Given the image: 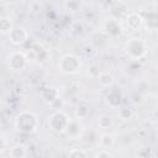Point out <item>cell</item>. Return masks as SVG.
Returning a JSON list of instances; mask_svg holds the SVG:
<instances>
[{
	"label": "cell",
	"instance_id": "5b68a950",
	"mask_svg": "<svg viewBox=\"0 0 158 158\" xmlns=\"http://www.w3.org/2000/svg\"><path fill=\"white\" fill-rule=\"evenodd\" d=\"M127 52L130 53V56L135 58L141 57L144 53V43L138 40H132L127 44Z\"/></svg>",
	"mask_w": 158,
	"mask_h": 158
},
{
	"label": "cell",
	"instance_id": "52a82bcc",
	"mask_svg": "<svg viewBox=\"0 0 158 158\" xmlns=\"http://www.w3.org/2000/svg\"><path fill=\"white\" fill-rule=\"evenodd\" d=\"M41 96H42L43 101H46V102H48V104H52L56 99L59 98V96H58V91H57V89L53 88V86H48V88L43 89L42 93H41Z\"/></svg>",
	"mask_w": 158,
	"mask_h": 158
},
{
	"label": "cell",
	"instance_id": "8fae6325",
	"mask_svg": "<svg viewBox=\"0 0 158 158\" xmlns=\"http://www.w3.org/2000/svg\"><path fill=\"white\" fill-rule=\"evenodd\" d=\"M11 23L7 19H0V32L1 33H9L11 31Z\"/></svg>",
	"mask_w": 158,
	"mask_h": 158
},
{
	"label": "cell",
	"instance_id": "5bb4252c",
	"mask_svg": "<svg viewBox=\"0 0 158 158\" xmlns=\"http://www.w3.org/2000/svg\"><path fill=\"white\" fill-rule=\"evenodd\" d=\"M11 156L12 157H25L26 156V149L22 146H17L11 149Z\"/></svg>",
	"mask_w": 158,
	"mask_h": 158
},
{
	"label": "cell",
	"instance_id": "ba28073f",
	"mask_svg": "<svg viewBox=\"0 0 158 158\" xmlns=\"http://www.w3.org/2000/svg\"><path fill=\"white\" fill-rule=\"evenodd\" d=\"M98 77H99V83L101 85H104V86H109V85H111L114 83V77L111 74H109V73H101Z\"/></svg>",
	"mask_w": 158,
	"mask_h": 158
},
{
	"label": "cell",
	"instance_id": "6da1fadb",
	"mask_svg": "<svg viewBox=\"0 0 158 158\" xmlns=\"http://www.w3.org/2000/svg\"><path fill=\"white\" fill-rule=\"evenodd\" d=\"M16 126L22 132H33L37 127V117L32 112H21L16 118Z\"/></svg>",
	"mask_w": 158,
	"mask_h": 158
},
{
	"label": "cell",
	"instance_id": "8992f818",
	"mask_svg": "<svg viewBox=\"0 0 158 158\" xmlns=\"http://www.w3.org/2000/svg\"><path fill=\"white\" fill-rule=\"evenodd\" d=\"M10 41L14 44H21L27 40V32L23 28H12L10 32Z\"/></svg>",
	"mask_w": 158,
	"mask_h": 158
},
{
	"label": "cell",
	"instance_id": "2e32d148",
	"mask_svg": "<svg viewBox=\"0 0 158 158\" xmlns=\"http://www.w3.org/2000/svg\"><path fill=\"white\" fill-rule=\"evenodd\" d=\"M69 156L70 157H86V153L80 149H73L69 152Z\"/></svg>",
	"mask_w": 158,
	"mask_h": 158
},
{
	"label": "cell",
	"instance_id": "e0dca14e",
	"mask_svg": "<svg viewBox=\"0 0 158 158\" xmlns=\"http://www.w3.org/2000/svg\"><path fill=\"white\" fill-rule=\"evenodd\" d=\"M98 157H111V154L109 152H101V153H98Z\"/></svg>",
	"mask_w": 158,
	"mask_h": 158
},
{
	"label": "cell",
	"instance_id": "9a60e30c",
	"mask_svg": "<svg viewBox=\"0 0 158 158\" xmlns=\"http://www.w3.org/2000/svg\"><path fill=\"white\" fill-rule=\"evenodd\" d=\"M118 115H120V117L122 118V120H130L131 117H132V111L130 110V109H121L120 111H118Z\"/></svg>",
	"mask_w": 158,
	"mask_h": 158
},
{
	"label": "cell",
	"instance_id": "ac0fdd59",
	"mask_svg": "<svg viewBox=\"0 0 158 158\" xmlns=\"http://www.w3.org/2000/svg\"><path fill=\"white\" fill-rule=\"evenodd\" d=\"M4 146H5V143H4V141L0 138V151H2V149H4Z\"/></svg>",
	"mask_w": 158,
	"mask_h": 158
},
{
	"label": "cell",
	"instance_id": "277c9868",
	"mask_svg": "<svg viewBox=\"0 0 158 158\" xmlns=\"http://www.w3.org/2000/svg\"><path fill=\"white\" fill-rule=\"evenodd\" d=\"M9 65L14 70H21L26 65V57L22 53H19V52L12 53L9 57Z\"/></svg>",
	"mask_w": 158,
	"mask_h": 158
},
{
	"label": "cell",
	"instance_id": "9c48e42d",
	"mask_svg": "<svg viewBox=\"0 0 158 158\" xmlns=\"http://www.w3.org/2000/svg\"><path fill=\"white\" fill-rule=\"evenodd\" d=\"M127 25L131 28H137L141 25V17L138 15H136V14H131L127 17Z\"/></svg>",
	"mask_w": 158,
	"mask_h": 158
},
{
	"label": "cell",
	"instance_id": "7a4b0ae2",
	"mask_svg": "<svg viewBox=\"0 0 158 158\" xmlns=\"http://www.w3.org/2000/svg\"><path fill=\"white\" fill-rule=\"evenodd\" d=\"M68 123H69L68 117L60 111L53 114L48 120V127L52 131H56V132H62V131L67 130Z\"/></svg>",
	"mask_w": 158,
	"mask_h": 158
},
{
	"label": "cell",
	"instance_id": "30bf717a",
	"mask_svg": "<svg viewBox=\"0 0 158 158\" xmlns=\"http://www.w3.org/2000/svg\"><path fill=\"white\" fill-rule=\"evenodd\" d=\"M98 123H99V126H100L101 128L106 130V128L111 127V125H112V118H111L109 115H102V116L99 117Z\"/></svg>",
	"mask_w": 158,
	"mask_h": 158
},
{
	"label": "cell",
	"instance_id": "d6986e66",
	"mask_svg": "<svg viewBox=\"0 0 158 158\" xmlns=\"http://www.w3.org/2000/svg\"><path fill=\"white\" fill-rule=\"evenodd\" d=\"M69 1H78V0H69Z\"/></svg>",
	"mask_w": 158,
	"mask_h": 158
},
{
	"label": "cell",
	"instance_id": "7c38bea8",
	"mask_svg": "<svg viewBox=\"0 0 158 158\" xmlns=\"http://www.w3.org/2000/svg\"><path fill=\"white\" fill-rule=\"evenodd\" d=\"M100 142H101V144L105 147V149L107 148H111V146L114 144V139H112V137L110 136V135H102L101 136V138H100Z\"/></svg>",
	"mask_w": 158,
	"mask_h": 158
},
{
	"label": "cell",
	"instance_id": "4fadbf2b",
	"mask_svg": "<svg viewBox=\"0 0 158 158\" xmlns=\"http://www.w3.org/2000/svg\"><path fill=\"white\" fill-rule=\"evenodd\" d=\"M106 28H107V31L110 32V33H112V35H117V32L115 31V30H121L120 28V26H118V23L115 21V20H110L107 23H106Z\"/></svg>",
	"mask_w": 158,
	"mask_h": 158
},
{
	"label": "cell",
	"instance_id": "3957f363",
	"mask_svg": "<svg viewBox=\"0 0 158 158\" xmlns=\"http://www.w3.org/2000/svg\"><path fill=\"white\" fill-rule=\"evenodd\" d=\"M79 67H80L79 59L75 56H72V54H68V56L63 57L60 63H59L60 70L63 73H67V74H73V73L78 72Z\"/></svg>",
	"mask_w": 158,
	"mask_h": 158
}]
</instances>
